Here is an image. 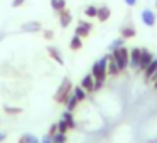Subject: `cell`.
Listing matches in <instances>:
<instances>
[{
	"instance_id": "cell-4",
	"label": "cell",
	"mask_w": 157,
	"mask_h": 143,
	"mask_svg": "<svg viewBox=\"0 0 157 143\" xmlns=\"http://www.w3.org/2000/svg\"><path fill=\"white\" fill-rule=\"evenodd\" d=\"M140 54H142V49H139V47H133L132 51H130V56H128V68L133 69V71H139Z\"/></svg>"
},
{
	"instance_id": "cell-23",
	"label": "cell",
	"mask_w": 157,
	"mask_h": 143,
	"mask_svg": "<svg viewBox=\"0 0 157 143\" xmlns=\"http://www.w3.org/2000/svg\"><path fill=\"white\" fill-rule=\"evenodd\" d=\"M123 41H125V39H115V41L112 42V44H110V52H113V51H117V49H120L123 46Z\"/></svg>"
},
{
	"instance_id": "cell-14",
	"label": "cell",
	"mask_w": 157,
	"mask_h": 143,
	"mask_svg": "<svg viewBox=\"0 0 157 143\" xmlns=\"http://www.w3.org/2000/svg\"><path fill=\"white\" fill-rule=\"evenodd\" d=\"M120 34H122V39H132V37H135V34H137V31H135V27H133V25H125V27L122 29V32H120Z\"/></svg>"
},
{
	"instance_id": "cell-3",
	"label": "cell",
	"mask_w": 157,
	"mask_h": 143,
	"mask_svg": "<svg viewBox=\"0 0 157 143\" xmlns=\"http://www.w3.org/2000/svg\"><path fill=\"white\" fill-rule=\"evenodd\" d=\"M128 56H130V51H128V49H125L123 46L120 49H117V51L112 52V57H113V61L117 62L120 72L125 71V69L128 68Z\"/></svg>"
},
{
	"instance_id": "cell-17",
	"label": "cell",
	"mask_w": 157,
	"mask_h": 143,
	"mask_svg": "<svg viewBox=\"0 0 157 143\" xmlns=\"http://www.w3.org/2000/svg\"><path fill=\"white\" fill-rule=\"evenodd\" d=\"M81 47H83V39L75 34L71 39V42H69V49H71V51H79Z\"/></svg>"
},
{
	"instance_id": "cell-15",
	"label": "cell",
	"mask_w": 157,
	"mask_h": 143,
	"mask_svg": "<svg viewBox=\"0 0 157 143\" xmlns=\"http://www.w3.org/2000/svg\"><path fill=\"white\" fill-rule=\"evenodd\" d=\"M118 72H120L118 66H117V62L113 61V57L110 56V59H108V66H106V74H110V76H117Z\"/></svg>"
},
{
	"instance_id": "cell-19",
	"label": "cell",
	"mask_w": 157,
	"mask_h": 143,
	"mask_svg": "<svg viewBox=\"0 0 157 143\" xmlns=\"http://www.w3.org/2000/svg\"><path fill=\"white\" fill-rule=\"evenodd\" d=\"M51 9L54 12H61L66 9V0H51Z\"/></svg>"
},
{
	"instance_id": "cell-12",
	"label": "cell",
	"mask_w": 157,
	"mask_h": 143,
	"mask_svg": "<svg viewBox=\"0 0 157 143\" xmlns=\"http://www.w3.org/2000/svg\"><path fill=\"white\" fill-rule=\"evenodd\" d=\"M110 15H112V10H110L106 5H101V7H98V14H96V19H98L100 22H106L110 19Z\"/></svg>"
},
{
	"instance_id": "cell-6",
	"label": "cell",
	"mask_w": 157,
	"mask_h": 143,
	"mask_svg": "<svg viewBox=\"0 0 157 143\" xmlns=\"http://www.w3.org/2000/svg\"><path fill=\"white\" fill-rule=\"evenodd\" d=\"M154 59V54L147 49H142V54H140V66H139V72H144V69L152 62Z\"/></svg>"
},
{
	"instance_id": "cell-21",
	"label": "cell",
	"mask_w": 157,
	"mask_h": 143,
	"mask_svg": "<svg viewBox=\"0 0 157 143\" xmlns=\"http://www.w3.org/2000/svg\"><path fill=\"white\" fill-rule=\"evenodd\" d=\"M96 14H98V7H95V5H88V7L85 9V15L86 17H96Z\"/></svg>"
},
{
	"instance_id": "cell-16",
	"label": "cell",
	"mask_w": 157,
	"mask_h": 143,
	"mask_svg": "<svg viewBox=\"0 0 157 143\" xmlns=\"http://www.w3.org/2000/svg\"><path fill=\"white\" fill-rule=\"evenodd\" d=\"M78 103H79V101H78V98H76V96L71 93V94L68 96V99H66L64 106H66V109H68V111H75V108L78 106Z\"/></svg>"
},
{
	"instance_id": "cell-29",
	"label": "cell",
	"mask_w": 157,
	"mask_h": 143,
	"mask_svg": "<svg viewBox=\"0 0 157 143\" xmlns=\"http://www.w3.org/2000/svg\"><path fill=\"white\" fill-rule=\"evenodd\" d=\"M25 4V0H12V7H21Z\"/></svg>"
},
{
	"instance_id": "cell-7",
	"label": "cell",
	"mask_w": 157,
	"mask_h": 143,
	"mask_svg": "<svg viewBox=\"0 0 157 143\" xmlns=\"http://www.w3.org/2000/svg\"><path fill=\"white\" fill-rule=\"evenodd\" d=\"M142 22L147 27H154V25H155V14H154V10L144 9L142 10Z\"/></svg>"
},
{
	"instance_id": "cell-18",
	"label": "cell",
	"mask_w": 157,
	"mask_h": 143,
	"mask_svg": "<svg viewBox=\"0 0 157 143\" xmlns=\"http://www.w3.org/2000/svg\"><path fill=\"white\" fill-rule=\"evenodd\" d=\"M63 119L68 123L69 128H76V121H75V116H73V111H68V109H66V111L63 113Z\"/></svg>"
},
{
	"instance_id": "cell-33",
	"label": "cell",
	"mask_w": 157,
	"mask_h": 143,
	"mask_svg": "<svg viewBox=\"0 0 157 143\" xmlns=\"http://www.w3.org/2000/svg\"><path fill=\"white\" fill-rule=\"evenodd\" d=\"M4 140H5V133H2V131H0V143L4 141Z\"/></svg>"
},
{
	"instance_id": "cell-1",
	"label": "cell",
	"mask_w": 157,
	"mask_h": 143,
	"mask_svg": "<svg viewBox=\"0 0 157 143\" xmlns=\"http://www.w3.org/2000/svg\"><path fill=\"white\" fill-rule=\"evenodd\" d=\"M110 56H112V52H110V54H106V56H103V57H100L98 61L93 64V68H91V74H93V78H95V91H98V89L103 86V82H105L106 66H108Z\"/></svg>"
},
{
	"instance_id": "cell-2",
	"label": "cell",
	"mask_w": 157,
	"mask_h": 143,
	"mask_svg": "<svg viewBox=\"0 0 157 143\" xmlns=\"http://www.w3.org/2000/svg\"><path fill=\"white\" fill-rule=\"evenodd\" d=\"M71 93H73V84H71V81H69L68 78H64L61 81V84H59L56 94H54V101L59 103V105H64L66 99H68V96L71 94Z\"/></svg>"
},
{
	"instance_id": "cell-9",
	"label": "cell",
	"mask_w": 157,
	"mask_h": 143,
	"mask_svg": "<svg viewBox=\"0 0 157 143\" xmlns=\"http://www.w3.org/2000/svg\"><path fill=\"white\" fill-rule=\"evenodd\" d=\"M58 15H59V25H61L63 29H66V27H68V25L73 22V15H71V12H69L68 9L58 12Z\"/></svg>"
},
{
	"instance_id": "cell-26",
	"label": "cell",
	"mask_w": 157,
	"mask_h": 143,
	"mask_svg": "<svg viewBox=\"0 0 157 143\" xmlns=\"http://www.w3.org/2000/svg\"><path fill=\"white\" fill-rule=\"evenodd\" d=\"M24 138H25V141H27V143H41V141H39V138H36L34 135H31V133L24 135Z\"/></svg>"
},
{
	"instance_id": "cell-25",
	"label": "cell",
	"mask_w": 157,
	"mask_h": 143,
	"mask_svg": "<svg viewBox=\"0 0 157 143\" xmlns=\"http://www.w3.org/2000/svg\"><path fill=\"white\" fill-rule=\"evenodd\" d=\"M68 130H69V126H68V123L64 121V119H59L58 121V131L59 133H68Z\"/></svg>"
},
{
	"instance_id": "cell-20",
	"label": "cell",
	"mask_w": 157,
	"mask_h": 143,
	"mask_svg": "<svg viewBox=\"0 0 157 143\" xmlns=\"http://www.w3.org/2000/svg\"><path fill=\"white\" fill-rule=\"evenodd\" d=\"M73 94H75L76 98H78V101L81 103V101H85V99H86V94H88V93H86L81 86H76V88H73Z\"/></svg>"
},
{
	"instance_id": "cell-24",
	"label": "cell",
	"mask_w": 157,
	"mask_h": 143,
	"mask_svg": "<svg viewBox=\"0 0 157 143\" xmlns=\"http://www.w3.org/2000/svg\"><path fill=\"white\" fill-rule=\"evenodd\" d=\"M4 111L7 113V115H21L22 113V108H14V106H4Z\"/></svg>"
},
{
	"instance_id": "cell-13",
	"label": "cell",
	"mask_w": 157,
	"mask_h": 143,
	"mask_svg": "<svg viewBox=\"0 0 157 143\" xmlns=\"http://www.w3.org/2000/svg\"><path fill=\"white\" fill-rule=\"evenodd\" d=\"M22 31H25V32H39L41 31V24L36 22V20L25 22V24H22Z\"/></svg>"
},
{
	"instance_id": "cell-36",
	"label": "cell",
	"mask_w": 157,
	"mask_h": 143,
	"mask_svg": "<svg viewBox=\"0 0 157 143\" xmlns=\"http://www.w3.org/2000/svg\"><path fill=\"white\" fill-rule=\"evenodd\" d=\"M155 7H157V0H155Z\"/></svg>"
},
{
	"instance_id": "cell-31",
	"label": "cell",
	"mask_w": 157,
	"mask_h": 143,
	"mask_svg": "<svg viewBox=\"0 0 157 143\" xmlns=\"http://www.w3.org/2000/svg\"><path fill=\"white\" fill-rule=\"evenodd\" d=\"M41 143H52V140H51V136H44V138L41 140Z\"/></svg>"
},
{
	"instance_id": "cell-34",
	"label": "cell",
	"mask_w": 157,
	"mask_h": 143,
	"mask_svg": "<svg viewBox=\"0 0 157 143\" xmlns=\"http://www.w3.org/2000/svg\"><path fill=\"white\" fill-rule=\"evenodd\" d=\"M19 143H27V141H25V138H24V135H22L21 138H19Z\"/></svg>"
},
{
	"instance_id": "cell-30",
	"label": "cell",
	"mask_w": 157,
	"mask_h": 143,
	"mask_svg": "<svg viewBox=\"0 0 157 143\" xmlns=\"http://www.w3.org/2000/svg\"><path fill=\"white\" fill-rule=\"evenodd\" d=\"M123 2H125V4L128 5V7H133V5L137 4V0H123Z\"/></svg>"
},
{
	"instance_id": "cell-5",
	"label": "cell",
	"mask_w": 157,
	"mask_h": 143,
	"mask_svg": "<svg viewBox=\"0 0 157 143\" xmlns=\"http://www.w3.org/2000/svg\"><path fill=\"white\" fill-rule=\"evenodd\" d=\"M90 31H91V24H90V22H86V20H79L78 25H76L75 34L79 35V37L83 39V37H88V35H90Z\"/></svg>"
},
{
	"instance_id": "cell-27",
	"label": "cell",
	"mask_w": 157,
	"mask_h": 143,
	"mask_svg": "<svg viewBox=\"0 0 157 143\" xmlns=\"http://www.w3.org/2000/svg\"><path fill=\"white\" fill-rule=\"evenodd\" d=\"M42 35H44V39H46V41H52V39H54V32H52V31H49V29L42 31Z\"/></svg>"
},
{
	"instance_id": "cell-11",
	"label": "cell",
	"mask_w": 157,
	"mask_h": 143,
	"mask_svg": "<svg viewBox=\"0 0 157 143\" xmlns=\"http://www.w3.org/2000/svg\"><path fill=\"white\" fill-rule=\"evenodd\" d=\"M155 69H157V57H154L152 62L144 69V79H145V81H150V78H152V74L155 72Z\"/></svg>"
},
{
	"instance_id": "cell-22",
	"label": "cell",
	"mask_w": 157,
	"mask_h": 143,
	"mask_svg": "<svg viewBox=\"0 0 157 143\" xmlns=\"http://www.w3.org/2000/svg\"><path fill=\"white\" fill-rule=\"evenodd\" d=\"M52 143H66V133H56L54 136H51Z\"/></svg>"
},
{
	"instance_id": "cell-28",
	"label": "cell",
	"mask_w": 157,
	"mask_h": 143,
	"mask_svg": "<svg viewBox=\"0 0 157 143\" xmlns=\"http://www.w3.org/2000/svg\"><path fill=\"white\" fill-rule=\"evenodd\" d=\"M56 133H58V123H54V125H51V128H49V133H48V136H54Z\"/></svg>"
},
{
	"instance_id": "cell-35",
	"label": "cell",
	"mask_w": 157,
	"mask_h": 143,
	"mask_svg": "<svg viewBox=\"0 0 157 143\" xmlns=\"http://www.w3.org/2000/svg\"><path fill=\"white\" fill-rule=\"evenodd\" d=\"M154 88H155V89H157V81H155V82H154Z\"/></svg>"
},
{
	"instance_id": "cell-32",
	"label": "cell",
	"mask_w": 157,
	"mask_h": 143,
	"mask_svg": "<svg viewBox=\"0 0 157 143\" xmlns=\"http://www.w3.org/2000/svg\"><path fill=\"white\" fill-rule=\"evenodd\" d=\"M150 81H152V82H155V81H157V69H155V72L152 74V78H150Z\"/></svg>"
},
{
	"instance_id": "cell-10",
	"label": "cell",
	"mask_w": 157,
	"mask_h": 143,
	"mask_svg": "<svg viewBox=\"0 0 157 143\" xmlns=\"http://www.w3.org/2000/svg\"><path fill=\"white\" fill-rule=\"evenodd\" d=\"M48 54L52 61H56L59 66H64V59H63L61 52H59L58 47H52V46H48Z\"/></svg>"
},
{
	"instance_id": "cell-8",
	"label": "cell",
	"mask_w": 157,
	"mask_h": 143,
	"mask_svg": "<svg viewBox=\"0 0 157 143\" xmlns=\"http://www.w3.org/2000/svg\"><path fill=\"white\" fill-rule=\"evenodd\" d=\"M79 86H81L86 93H95V78H93V74H86L85 78L81 79V84Z\"/></svg>"
}]
</instances>
